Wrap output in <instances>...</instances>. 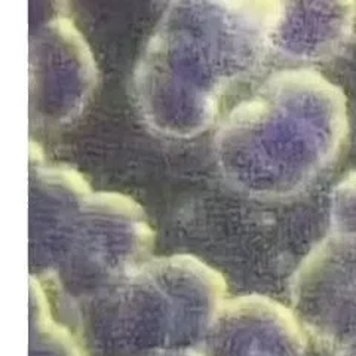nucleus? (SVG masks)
<instances>
[{
	"label": "nucleus",
	"instance_id": "obj_1",
	"mask_svg": "<svg viewBox=\"0 0 356 356\" xmlns=\"http://www.w3.org/2000/svg\"><path fill=\"white\" fill-rule=\"evenodd\" d=\"M226 300L220 272L193 255H170L77 305V324L86 356L199 349Z\"/></svg>",
	"mask_w": 356,
	"mask_h": 356
},
{
	"label": "nucleus",
	"instance_id": "obj_2",
	"mask_svg": "<svg viewBox=\"0 0 356 356\" xmlns=\"http://www.w3.org/2000/svg\"><path fill=\"white\" fill-rule=\"evenodd\" d=\"M153 242L149 222L132 200L98 195L86 207L65 211L30 255V264L79 305L147 263Z\"/></svg>",
	"mask_w": 356,
	"mask_h": 356
},
{
	"label": "nucleus",
	"instance_id": "obj_3",
	"mask_svg": "<svg viewBox=\"0 0 356 356\" xmlns=\"http://www.w3.org/2000/svg\"><path fill=\"white\" fill-rule=\"evenodd\" d=\"M303 330L336 350L356 332V236L331 232L310 250L289 281Z\"/></svg>",
	"mask_w": 356,
	"mask_h": 356
},
{
	"label": "nucleus",
	"instance_id": "obj_4",
	"mask_svg": "<svg viewBox=\"0 0 356 356\" xmlns=\"http://www.w3.org/2000/svg\"><path fill=\"white\" fill-rule=\"evenodd\" d=\"M293 310L259 296L227 298L200 343L202 356H305L306 336Z\"/></svg>",
	"mask_w": 356,
	"mask_h": 356
},
{
	"label": "nucleus",
	"instance_id": "obj_5",
	"mask_svg": "<svg viewBox=\"0 0 356 356\" xmlns=\"http://www.w3.org/2000/svg\"><path fill=\"white\" fill-rule=\"evenodd\" d=\"M52 294L39 276H30L29 356H86L79 331L55 315Z\"/></svg>",
	"mask_w": 356,
	"mask_h": 356
},
{
	"label": "nucleus",
	"instance_id": "obj_6",
	"mask_svg": "<svg viewBox=\"0 0 356 356\" xmlns=\"http://www.w3.org/2000/svg\"><path fill=\"white\" fill-rule=\"evenodd\" d=\"M331 232L356 236V172L341 181L332 196Z\"/></svg>",
	"mask_w": 356,
	"mask_h": 356
},
{
	"label": "nucleus",
	"instance_id": "obj_7",
	"mask_svg": "<svg viewBox=\"0 0 356 356\" xmlns=\"http://www.w3.org/2000/svg\"><path fill=\"white\" fill-rule=\"evenodd\" d=\"M138 356H202L197 349H161L141 353Z\"/></svg>",
	"mask_w": 356,
	"mask_h": 356
},
{
	"label": "nucleus",
	"instance_id": "obj_8",
	"mask_svg": "<svg viewBox=\"0 0 356 356\" xmlns=\"http://www.w3.org/2000/svg\"><path fill=\"white\" fill-rule=\"evenodd\" d=\"M334 352L336 356H356V332L344 340Z\"/></svg>",
	"mask_w": 356,
	"mask_h": 356
}]
</instances>
